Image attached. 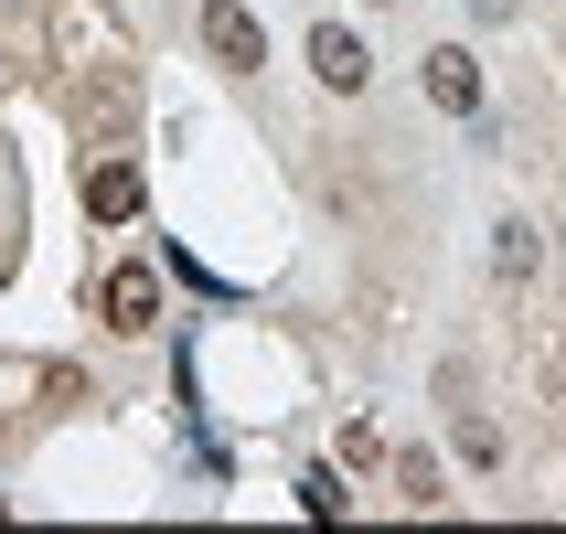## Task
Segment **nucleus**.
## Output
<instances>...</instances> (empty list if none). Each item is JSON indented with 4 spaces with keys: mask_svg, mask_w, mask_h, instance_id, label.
Listing matches in <instances>:
<instances>
[{
    "mask_svg": "<svg viewBox=\"0 0 566 534\" xmlns=\"http://www.w3.org/2000/svg\"><path fill=\"white\" fill-rule=\"evenodd\" d=\"M428 96H439L449 118H481V54L471 43H439L428 54Z\"/></svg>",
    "mask_w": 566,
    "mask_h": 534,
    "instance_id": "3",
    "label": "nucleus"
},
{
    "mask_svg": "<svg viewBox=\"0 0 566 534\" xmlns=\"http://www.w3.org/2000/svg\"><path fill=\"white\" fill-rule=\"evenodd\" d=\"M96 311H107V332H150V321H160V279H150V268H107Z\"/></svg>",
    "mask_w": 566,
    "mask_h": 534,
    "instance_id": "1",
    "label": "nucleus"
},
{
    "mask_svg": "<svg viewBox=\"0 0 566 534\" xmlns=\"http://www.w3.org/2000/svg\"><path fill=\"white\" fill-rule=\"evenodd\" d=\"M396 481H407V503H417V513H439V503H449V492H439V471H428V460H396Z\"/></svg>",
    "mask_w": 566,
    "mask_h": 534,
    "instance_id": "7",
    "label": "nucleus"
},
{
    "mask_svg": "<svg viewBox=\"0 0 566 534\" xmlns=\"http://www.w3.org/2000/svg\"><path fill=\"white\" fill-rule=\"evenodd\" d=\"M492 268L524 279V268H535V224H503V235H492Z\"/></svg>",
    "mask_w": 566,
    "mask_h": 534,
    "instance_id": "6",
    "label": "nucleus"
},
{
    "mask_svg": "<svg viewBox=\"0 0 566 534\" xmlns=\"http://www.w3.org/2000/svg\"><path fill=\"white\" fill-rule=\"evenodd\" d=\"M311 64H321V86H364V75H375V54H364V43H353V32L343 22H332V32H311Z\"/></svg>",
    "mask_w": 566,
    "mask_h": 534,
    "instance_id": "5",
    "label": "nucleus"
},
{
    "mask_svg": "<svg viewBox=\"0 0 566 534\" xmlns=\"http://www.w3.org/2000/svg\"><path fill=\"white\" fill-rule=\"evenodd\" d=\"M460 449H471L481 471H492V460H503V428H492V417H460Z\"/></svg>",
    "mask_w": 566,
    "mask_h": 534,
    "instance_id": "9",
    "label": "nucleus"
},
{
    "mask_svg": "<svg viewBox=\"0 0 566 534\" xmlns=\"http://www.w3.org/2000/svg\"><path fill=\"white\" fill-rule=\"evenodd\" d=\"M203 43L224 64H268V22H256L247 0H203Z\"/></svg>",
    "mask_w": 566,
    "mask_h": 534,
    "instance_id": "2",
    "label": "nucleus"
},
{
    "mask_svg": "<svg viewBox=\"0 0 566 534\" xmlns=\"http://www.w3.org/2000/svg\"><path fill=\"white\" fill-rule=\"evenodd\" d=\"M22 256V192H11V171H0V268Z\"/></svg>",
    "mask_w": 566,
    "mask_h": 534,
    "instance_id": "8",
    "label": "nucleus"
},
{
    "mask_svg": "<svg viewBox=\"0 0 566 534\" xmlns=\"http://www.w3.org/2000/svg\"><path fill=\"white\" fill-rule=\"evenodd\" d=\"M139 203H150V182H139V160H96V171H86V214H96V224H128Z\"/></svg>",
    "mask_w": 566,
    "mask_h": 534,
    "instance_id": "4",
    "label": "nucleus"
},
{
    "mask_svg": "<svg viewBox=\"0 0 566 534\" xmlns=\"http://www.w3.org/2000/svg\"><path fill=\"white\" fill-rule=\"evenodd\" d=\"M300 513H321V524H332V513H343V481H332V471H311V481H300Z\"/></svg>",
    "mask_w": 566,
    "mask_h": 534,
    "instance_id": "10",
    "label": "nucleus"
}]
</instances>
